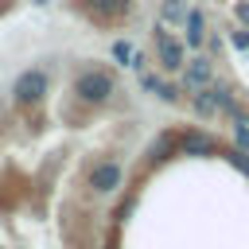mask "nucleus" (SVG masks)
I'll return each mask as SVG.
<instances>
[{
    "label": "nucleus",
    "mask_w": 249,
    "mask_h": 249,
    "mask_svg": "<svg viewBox=\"0 0 249 249\" xmlns=\"http://www.w3.org/2000/svg\"><path fill=\"white\" fill-rule=\"evenodd\" d=\"M121 179H124V167H121L117 160H101V163H93V171L86 175V187H89L93 195H113V191L121 187Z\"/></svg>",
    "instance_id": "obj_4"
},
{
    "label": "nucleus",
    "mask_w": 249,
    "mask_h": 249,
    "mask_svg": "<svg viewBox=\"0 0 249 249\" xmlns=\"http://www.w3.org/2000/svg\"><path fill=\"white\" fill-rule=\"evenodd\" d=\"M109 249H113V245H109Z\"/></svg>",
    "instance_id": "obj_19"
},
{
    "label": "nucleus",
    "mask_w": 249,
    "mask_h": 249,
    "mask_svg": "<svg viewBox=\"0 0 249 249\" xmlns=\"http://www.w3.org/2000/svg\"><path fill=\"white\" fill-rule=\"evenodd\" d=\"M82 12H86L97 27H109V23H121V19H124L128 0H82Z\"/></svg>",
    "instance_id": "obj_5"
},
{
    "label": "nucleus",
    "mask_w": 249,
    "mask_h": 249,
    "mask_svg": "<svg viewBox=\"0 0 249 249\" xmlns=\"http://www.w3.org/2000/svg\"><path fill=\"white\" fill-rule=\"evenodd\" d=\"M233 148L249 152V121H237V124H233Z\"/></svg>",
    "instance_id": "obj_14"
},
{
    "label": "nucleus",
    "mask_w": 249,
    "mask_h": 249,
    "mask_svg": "<svg viewBox=\"0 0 249 249\" xmlns=\"http://www.w3.org/2000/svg\"><path fill=\"white\" fill-rule=\"evenodd\" d=\"M152 93H156L160 101H171V105L179 101V86H175V82H160V78H156V86H152Z\"/></svg>",
    "instance_id": "obj_13"
},
{
    "label": "nucleus",
    "mask_w": 249,
    "mask_h": 249,
    "mask_svg": "<svg viewBox=\"0 0 249 249\" xmlns=\"http://www.w3.org/2000/svg\"><path fill=\"white\" fill-rule=\"evenodd\" d=\"M183 74V86L195 93V89H206L210 82H214V66H210V58L206 54H195V58H187V66L179 70Z\"/></svg>",
    "instance_id": "obj_6"
},
{
    "label": "nucleus",
    "mask_w": 249,
    "mask_h": 249,
    "mask_svg": "<svg viewBox=\"0 0 249 249\" xmlns=\"http://www.w3.org/2000/svg\"><path fill=\"white\" fill-rule=\"evenodd\" d=\"M230 43H233L237 51H249V31H237V27H233V31H230Z\"/></svg>",
    "instance_id": "obj_16"
},
{
    "label": "nucleus",
    "mask_w": 249,
    "mask_h": 249,
    "mask_svg": "<svg viewBox=\"0 0 249 249\" xmlns=\"http://www.w3.org/2000/svg\"><path fill=\"white\" fill-rule=\"evenodd\" d=\"M175 148H179V132H171V128H163L152 144H148V163H163V160H171L175 156Z\"/></svg>",
    "instance_id": "obj_8"
},
{
    "label": "nucleus",
    "mask_w": 249,
    "mask_h": 249,
    "mask_svg": "<svg viewBox=\"0 0 249 249\" xmlns=\"http://www.w3.org/2000/svg\"><path fill=\"white\" fill-rule=\"evenodd\" d=\"M152 43H156V62H160V70H167V74H179V70L187 66V47H183V39H171L163 23H156V31H152Z\"/></svg>",
    "instance_id": "obj_3"
},
{
    "label": "nucleus",
    "mask_w": 249,
    "mask_h": 249,
    "mask_svg": "<svg viewBox=\"0 0 249 249\" xmlns=\"http://www.w3.org/2000/svg\"><path fill=\"white\" fill-rule=\"evenodd\" d=\"M230 163H233L241 175H249V152H241V148H230Z\"/></svg>",
    "instance_id": "obj_15"
},
{
    "label": "nucleus",
    "mask_w": 249,
    "mask_h": 249,
    "mask_svg": "<svg viewBox=\"0 0 249 249\" xmlns=\"http://www.w3.org/2000/svg\"><path fill=\"white\" fill-rule=\"evenodd\" d=\"M187 12H191V8H187L183 0H163V4H160V23H163V27H167V23H183Z\"/></svg>",
    "instance_id": "obj_10"
},
{
    "label": "nucleus",
    "mask_w": 249,
    "mask_h": 249,
    "mask_svg": "<svg viewBox=\"0 0 249 249\" xmlns=\"http://www.w3.org/2000/svg\"><path fill=\"white\" fill-rule=\"evenodd\" d=\"M47 86H51V74H47L43 66L23 70V74L12 82V105H16V109H31V105H39V101L47 97Z\"/></svg>",
    "instance_id": "obj_2"
},
{
    "label": "nucleus",
    "mask_w": 249,
    "mask_h": 249,
    "mask_svg": "<svg viewBox=\"0 0 249 249\" xmlns=\"http://www.w3.org/2000/svg\"><path fill=\"white\" fill-rule=\"evenodd\" d=\"M233 12H237V16L245 19V23H249V4H233Z\"/></svg>",
    "instance_id": "obj_17"
},
{
    "label": "nucleus",
    "mask_w": 249,
    "mask_h": 249,
    "mask_svg": "<svg viewBox=\"0 0 249 249\" xmlns=\"http://www.w3.org/2000/svg\"><path fill=\"white\" fill-rule=\"evenodd\" d=\"M109 54H113V62H117V66H132V58H136V47H132L128 39H113Z\"/></svg>",
    "instance_id": "obj_12"
},
{
    "label": "nucleus",
    "mask_w": 249,
    "mask_h": 249,
    "mask_svg": "<svg viewBox=\"0 0 249 249\" xmlns=\"http://www.w3.org/2000/svg\"><path fill=\"white\" fill-rule=\"evenodd\" d=\"M183 23H187V39H183V47H195V51H202V43H206V16H202L198 8H191Z\"/></svg>",
    "instance_id": "obj_9"
},
{
    "label": "nucleus",
    "mask_w": 249,
    "mask_h": 249,
    "mask_svg": "<svg viewBox=\"0 0 249 249\" xmlns=\"http://www.w3.org/2000/svg\"><path fill=\"white\" fill-rule=\"evenodd\" d=\"M39 4H47V0H39Z\"/></svg>",
    "instance_id": "obj_18"
},
{
    "label": "nucleus",
    "mask_w": 249,
    "mask_h": 249,
    "mask_svg": "<svg viewBox=\"0 0 249 249\" xmlns=\"http://www.w3.org/2000/svg\"><path fill=\"white\" fill-rule=\"evenodd\" d=\"M70 93H74L82 105H105V101L117 93V78H113V70L86 66V70H78V74H74Z\"/></svg>",
    "instance_id": "obj_1"
},
{
    "label": "nucleus",
    "mask_w": 249,
    "mask_h": 249,
    "mask_svg": "<svg viewBox=\"0 0 249 249\" xmlns=\"http://www.w3.org/2000/svg\"><path fill=\"white\" fill-rule=\"evenodd\" d=\"M191 109H195L198 117H214V113H218V101H214L210 86H206V89H195V97H191Z\"/></svg>",
    "instance_id": "obj_11"
},
{
    "label": "nucleus",
    "mask_w": 249,
    "mask_h": 249,
    "mask_svg": "<svg viewBox=\"0 0 249 249\" xmlns=\"http://www.w3.org/2000/svg\"><path fill=\"white\" fill-rule=\"evenodd\" d=\"M179 152L183 156H210L214 152V136L202 128H183L179 132Z\"/></svg>",
    "instance_id": "obj_7"
}]
</instances>
